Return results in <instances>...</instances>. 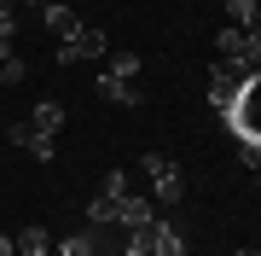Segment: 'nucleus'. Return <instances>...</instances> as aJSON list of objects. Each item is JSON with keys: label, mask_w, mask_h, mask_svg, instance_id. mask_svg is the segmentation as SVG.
I'll return each mask as SVG.
<instances>
[{"label": "nucleus", "mask_w": 261, "mask_h": 256, "mask_svg": "<svg viewBox=\"0 0 261 256\" xmlns=\"http://www.w3.org/2000/svg\"><path fill=\"white\" fill-rule=\"evenodd\" d=\"M99 53H111V35H105V29H82V35H70V41L53 47L58 64H87V58H99Z\"/></svg>", "instance_id": "obj_1"}, {"label": "nucleus", "mask_w": 261, "mask_h": 256, "mask_svg": "<svg viewBox=\"0 0 261 256\" xmlns=\"http://www.w3.org/2000/svg\"><path fill=\"white\" fill-rule=\"evenodd\" d=\"M93 99H105V105H122V111H140V87L134 82H122V76H111V70H105V76H93Z\"/></svg>", "instance_id": "obj_2"}, {"label": "nucleus", "mask_w": 261, "mask_h": 256, "mask_svg": "<svg viewBox=\"0 0 261 256\" xmlns=\"http://www.w3.org/2000/svg\"><path fill=\"white\" fill-rule=\"evenodd\" d=\"M151 221H157V204H151V198H134V192H122V198H116V227L145 233Z\"/></svg>", "instance_id": "obj_3"}, {"label": "nucleus", "mask_w": 261, "mask_h": 256, "mask_svg": "<svg viewBox=\"0 0 261 256\" xmlns=\"http://www.w3.org/2000/svg\"><path fill=\"white\" fill-rule=\"evenodd\" d=\"M41 29L58 35V41H70V35H82V18H75L64 0H47V6H41Z\"/></svg>", "instance_id": "obj_4"}, {"label": "nucleus", "mask_w": 261, "mask_h": 256, "mask_svg": "<svg viewBox=\"0 0 261 256\" xmlns=\"http://www.w3.org/2000/svg\"><path fill=\"white\" fill-rule=\"evenodd\" d=\"M140 239L151 245V256H186V239H180L174 227H168V221H151V227H145Z\"/></svg>", "instance_id": "obj_5"}, {"label": "nucleus", "mask_w": 261, "mask_h": 256, "mask_svg": "<svg viewBox=\"0 0 261 256\" xmlns=\"http://www.w3.org/2000/svg\"><path fill=\"white\" fill-rule=\"evenodd\" d=\"M244 47H250V29H232V24H226L221 35H215V53H221L226 64H238V58H244Z\"/></svg>", "instance_id": "obj_6"}, {"label": "nucleus", "mask_w": 261, "mask_h": 256, "mask_svg": "<svg viewBox=\"0 0 261 256\" xmlns=\"http://www.w3.org/2000/svg\"><path fill=\"white\" fill-rule=\"evenodd\" d=\"M29 128H41V134H58V128H64V105H58V99H41L35 111H29Z\"/></svg>", "instance_id": "obj_7"}, {"label": "nucleus", "mask_w": 261, "mask_h": 256, "mask_svg": "<svg viewBox=\"0 0 261 256\" xmlns=\"http://www.w3.org/2000/svg\"><path fill=\"white\" fill-rule=\"evenodd\" d=\"M226 24L232 29H261V0H226Z\"/></svg>", "instance_id": "obj_8"}, {"label": "nucleus", "mask_w": 261, "mask_h": 256, "mask_svg": "<svg viewBox=\"0 0 261 256\" xmlns=\"http://www.w3.org/2000/svg\"><path fill=\"white\" fill-rule=\"evenodd\" d=\"M12 245H18V256H47L53 239H47V227H18V233H12Z\"/></svg>", "instance_id": "obj_9"}, {"label": "nucleus", "mask_w": 261, "mask_h": 256, "mask_svg": "<svg viewBox=\"0 0 261 256\" xmlns=\"http://www.w3.org/2000/svg\"><path fill=\"white\" fill-rule=\"evenodd\" d=\"M58 256H99V227H82V233H70L64 245H58Z\"/></svg>", "instance_id": "obj_10"}, {"label": "nucleus", "mask_w": 261, "mask_h": 256, "mask_svg": "<svg viewBox=\"0 0 261 256\" xmlns=\"http://www.w3.org/2000/svg\"><path fill=\"white\" fill-rule=\"evenodd\" d=\"M151 198H157V204H180V198H186V187H180V169H168V175L151 180Z\"/></svg>", "instance_id": "obj_11"}, {"label": "nucleus", "mask_w": 261, "mask_h": 256, "mask_svg": "<svg viewBox=\"0 0 261 256\" xmlns=\"http://www.w3.org/2000/svg\"><path fill=\"white\" fill-rule=\"evenodd\" d=\"M23 152H29V157H41V163H53V157H58V140H53V134H41V128H29Z\"/></svg>", "instance_id": "obj_12"}, {"label": "nucleus", "mask_w": 261, "mask_h": 256, "mask_svg": "<svg viewBox=\"0 0 261 256\" xmlns=\"http://www.w3.org/2000/svg\"><path fill=\"white\" fill-rule=\"evenodd\" d=\"M87 221H93V227H116V204L111 198H93V204H87Z\"/></svg>", "instance_id": "obj_13"}, {"label": "nucleus", "mask_w": 261, "mask_h": 256, "mask_svg": "<svg viewBox=\"0 0 261 256\" xmlns=\"http://www.w3.org/2000/svg\"><path fill=\"white\" fill-rule=\"evenodd\" d=\"M168 169H174V157H168V152H145V157H140V175H151V180L168 175Z\"/></svg>", "instance_id": "obj_14"}, {"label": "nucleus", "mask_w": 261, "mask_h": 256, "mask_svg": "<svg viewBox=\"0 0 261 256\" xmlns=\"http://www.w3.org/2000/svg\"><path fill=\"white\" fill-rule=\"evenodd\" d=\"M111 76H140V53H111Z\"/></svg>", "instance_id": "obj_15"}, {"label": "nucleus", "mask_w": 261, "mask_h": 256, "mask_svg": "<svg viewBox=\"0 0 261 256\" xmlns=\"http://www.w3.org/2000/svg\"><path fill=\"white\" fill-rule=\"evenodd\" d=\"M122 192H128V175H122V169H111V175L99 180V198H111V204H116Z\"/></svg>", "instance_id": "obj_16"}, {"label": "nucleus", "mask_w": 261, "mask_h": 256, "mask_svg": "<svg viewBox=\"0 0 261 256\" xmlns=\"http://www.w3.org/2000/svg\"><path fill=\"white\" fill-rule=\"evenodd\" d=\"M23 76H29V64H23V58H18V53H12V58H6V64H0V82H6V87H18Z\"/></svg>", "instance_id": "obj_17"}, {"label": "nucleus", "mask_w": 261, "mask_h": 256, "mask_svg": "<svg viewBox=\"0 0 261 256\" xmlns=\"http://www.w3.org/2000/svg\"><path fill=\"white\" fill-rule=\"evenodd\" d=\"M244 64L261 70V29H250V47H244Z\"/></svg>", "instance_id": "obj_18"}, {"label": "nucleus", "mask_w": 261, "mask_h": 256, "mask_svg": "<svg viewBox=\"0 0 261 256\" xmlns=\"http://www.w3.org/2000/svg\"><path fill=\"white\" fill-rule=\"evenodd\" d=\"M116 256H151V245H145V239H140V233H128V245H122Z\"/></svg>", "instance_id": "obj_19"}, {"label": "nucleus", "mask_w": 261, "mask_h": 256, "mask_svg": "<svg viewBox=\"0 0 261 256\" xmlns=\"http://www.w3.org/2000/svg\"><path fill=\"white\" fill-rule=\"evenodd\" d=\"M12 41H18V29H12V24H0V64L12 58Z\"/></svg>", "instance_id": "obj_20"}, {"label": "nucleus", "mask_w": 261, "mask_h": 256, "mask_svg": "<svg viewBox=\"0 0 261 256\" xmlns=\"http://www.w3.org/2000/svg\"><path fill=\"white\" fill-rule=\"evenodd\" d=\"M0 24H12V29H18V6H12V0H0Z\"/></svg>", "instance_id": "obj_21"}, {"label": "nucleus", "mask_w": 261, "mask_h": 256, "mask_svg": "<svg viewBox=\"0 0 261 256\" xmlns=\"http://www.w3.org/2000/svg\"><path fill=\"white\" fill-rule=\"evenodd\" d=\"M0 256H18V245H12V233H0Z\"/></svg>", "instance_id": "obj_22"}, {"label": "nucleus", "mask_w": 261, "mask_h": 256, "mask_svg": "<svg viewBox=\"0 0 261 256\" xmlns=\"http://www.w3.org/2000/svg\"><path fill=\"white\" fill-rule=\"evenodd\" d=\"M12 6H47V0H12Z\"/></svg>", "instance_id": "obj_23"}, {"label": "nucleus", "mask_w": 261, "mask_h": 256, "mask_svg": "<svg viewBox=\"0 0 261 256\" xmlns=\"http://www.w3.org/2000/svg\"><path fill=\"white\" fill-rule=\"evenodd\" d=\"M238 256H261V250H250V245H244V250H238Z\"/></svg>", "instance_id": "obj_24"}, {"label": "nucleus", "mask_w": 261, "mask_h": 256, "mask_svg": "<svg viewBox=\"0 0 261 256\" xmlns=\"http://www.w3.org/2000/svg\"><path fill=\"white\" fill-rule=\"evenodd\" d=\"M255 180H261V169H255Z\"/></svg>", "instance_id": "obj_25"}]
</instances>
